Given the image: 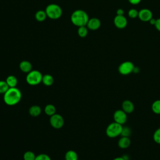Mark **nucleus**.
<instances>
[{"instance_id": "1", "label": "nucleus", "mask_w": 160, "mask_h": 160, "mask_svg": "<svg viewBox=\"0 0 160 160\" xmlns=\"http://www.w3.org/2000/svg\"><path fill=\"white\" fill-rule=\"evenodd\" d=\"M21 92L17 88H9L4 94V101L9 106H14L18 104L21 99Z\"/></svg>"}, {"instance_id": "2", "label": "nucleus", "mask_w": 160, "mask_h": 160, "mask_svg": "<svg viewBox=\"0 0 160 160\" xmlns=\"http://www.w3.org/2000/svg\"><path fill=\"white\" fill-rule=\"evenodd\" d=\"M89 18L88 14L83 10L78 9L74 11L71 16L72 23L78 27L86 26Z\"/></svg>"}, {"instance_id": "3", "label": "nucleus", "mask_w": 160, "mask_h": 160, "mask_svg": "<svg viewBox=\"0 0 160 160\" xmlns=\"http://www.w3.org/2000/svg\"><path fill=\"white\" fill-rule=\"evenodd\" d=\"M46 13L47 16L52 19H59L62 13L61 8L56 4H49L46 9Z\"/></svg>"}, {"instance_id": "4", "label": "nucleus", "mask_w": 160, "mask_h": 160, "mask_svg": "<svg viewBox=\"0 0 160 160\" xmlns=\"http://www.w3.org/2000/svg\"><path fill=\"white\" fill-rule=\"evenodd\" d=\"M122 125L113 122L110 123L106 129V135L110 138H114L121 135Z\"/></svg>"}, {"instance_id": "5", "label": "nucleus", "mask_w": 160, "mask_h": 160, "mask_svg": "<svg viewBox=\"0 0 160 160\" xmlns=\"http://www.w3.org/2000/svg\"><path fill=\"white\" fill-rule=\"evenodd\" d=\"M42 75L39 71L32 70L28 73L26 80L28 84L32 86H35L42 82Z\"/></svg>"}, {"instance_id": "6", "label": "nucleus", "mask_w": 160, "mask_h": 160, "mask_svg": "<svg viewBox=\"0 0 160 160\" xmlns=\"http://www.w3.org/2000/svg\"><path fill=\"white\" fill-rule=\"evenodd\" d=\"M134 66H135L131 61H126L122 62L118 67V72L124 76L128 75L133 72Z\"/></svg>"}, {"instance_id": "7", "label": "nucleus", "mask_w": 160, "mask_h": 160, "mask_svg": "<svg viewBox=\"0 0 160 160\" xmlns=\"http://www.w3.org/2000/svg\"><path fill=\"white\" fill-rule=\"evenodd\" d=\"M49 122L51 126L55 129L61 128L64 123V121L62 116L58 114H54L52 116H51L50 117Z\"/></svg>"}, {"instance_id": "8", "label": "nucleus", "mask_w": 160, "mask_h": 160, "mask_svg": "<svg viewBox=\"0 0 160 160\" xmlns=\"http://www.w3.org/2000/svg\"><path fill=\"white\" fill-rule=\"evenodd\" d=\"M113 119L114 122L123 125L125 124L128 119L127 113H126L122 109H118L115 111L113 114Z\"/></svg>"}, {"instance_id": "9", "label": "nucleus", "mask_w": 160, "mask_h": 160, "mask_svg": "<svg viewBox=\"0 0 160 160\" xmlns=\"http://www.w3.org/2000/svg\"><path fill=\"white\" fill-rule=\"evenodd\" d=\"M138 18L141 21L149 22L152 18V13L150 9L144 8L139 11Z\"/></svg>"}, {"instance_id": "10", "label": "nucleus", "mask_w": 160, "mask_h": 160, "mask_svg": "<svg viewBox=\"0 0 160 160\" xmlns=\"http://www.w3.org/2000/svg\"><path fill=\"white\" fill-rule=\"evenodd\" d=\"M114 24L118 29H124L128 24V20L124 15H116L114 18Z\"/></svg>"}, {"instance_id": "11", "label": "nucleus", "mask_w": 160, "mask_h": 160, "mask_svg": "<svg viewBox=\"0 0 160 160\" xmlns=\"http://www.w3.org/2000/svg\"><path fill=\"white\" fill-rule=\"evenodd\" d=\"M86 26L89 29H91L92 31L97 30L101 26V21L98 18H91L89 19Z\"/></svg>"}, {"instance_id": "12", "label": "nucleus", "mask_w": 160, "mask_h": 160, "mask_svg": "<svg viewBox=\"0 0 160 160\" xmlns=\"http://www.w3.org/2000/svg\"><path fill=\"white\" fill-rule=\"evenodd\" d=\"M122 109L127 114H130L133 112L134 109V105L133 102L128 99L124 100L122 103Z\"/></svg>"}, {"instance_id": "13", "label": "nucleus", "mask_w": 160, "mask_h": 160, "mask_svg": "<svg viewBox=\"0 0 160 160\" xmlns=\"http://www.w3.org/2000/svg\"><path fill=\"white\" fill-rule=\"evenodd\" d=\"M118 145L121 149H127L131 145V139L129 137L121 136L118 140Z\"/></svg>"}, {"instance_id": "14", "label": "nucleus", "mask_w": 160, "mask_h": 160, "mask_svg": "<svg viewBox=\"0 0 160 160\" xmlns=\"http://www.w3.org/2000/svg\"><path fill=\"white\" fill-rule=\"evenodd\" d=\"M19 68L22 72L28 73L32 71V64L28 61H22L19 64Z\"/></svg>"}, {"instance_id": "15", "label": "nucleus", "mask_w": 160, "mask_h": 160, "mask_svg": "<svg viewBox=\"0 0 160 160\" xmlns=\"http://www.w3.org/2000/svg\"><path fill=\"white\" fill-rule=\"evenodd\" d=\"M41 112V109L39 106L34 105L29 108V113L31 116L36 117L38 116Z\"/></svg>"}, {"instance_id": "16", "label": "nucleus", "mask_w": 160, "mask_h": 160, "mask_svg": "<svg viewBox=\"0 0 160 160\" xmlns=\"http://www.w3.org/2000/svg\"><path fill=\"white\" fill-rule=\"evenodd\" d=\"M42 82L47 86H51L54 82V78L50 74H45L42 76Z\"/></svg>"}, {"instance_id": "17", "label": "nucleus", "mask_w": 160, "mask_h": 160, "mask_svg": "<svg viewBox=\"0 0 160 160\" xmlns=\"http://www.w3.org/2000/svg\"><path fill=\"white\" fill-rule=\"evenodd\" d=\"M6 82L9 88H15L18 84V79L14 76L11 75L6 78Z\"/></svg>"}, {"instance_id": "18", "label": "nucleus", "mask_w": 160, "mask_h": 160, "mask_svg": "<svg viewBox=\"0 0 160 160\" xmlns=\"http://www.w3.org/2000/svg\"><path fill=\"white\" fill-rule=\"evenodd\" d=\"M44 112L46 113V114L48 115V116H52L53 114H56V108L54 105L52 104H48L45 106L44 108Z\"/></svg>"}, {"instance_id": "19", "label": "nucleus", "mask_w": 160, "mask_h": 160, "mask_svg": "<svg viewBox=\"0 0 160 160\" xmlns=\"http://www.w3.org/2000/svg\"><path fill=\"white\" fill-rule=\"evenodd\" d=\"M78 154L77 153L72 150H69L66 152L65 154L66 160H78Z\"/></svg>"}, {"instance_id": "20", "label": "nucleus", "mask_w": 160, "mask_h": 160, "mask_svg": "<svg viewBox=\"0 0 160 160\" xmlns=\"http://www.w3.org/2000/svg\"><path fill=\"white\" fill-rule=\"evenodd\" d=\"M47 17V14L46 13V11H44L42 10H39L38 12H36L35 14V18L38 21L42 22L44 21Z\"/></svg>"}, {"instance_id": "21", "label": "nucleus", "mask_w": 160, "mask_h": 160, "mask_svg": "<svg viewBox=\"0 0 160 160\" xmlns=\"http://www.w3.org/2000/svg\"><path fill=\"white\" fill-rule=\"evenodd\" d=\"M152 111L156 114H160V99L154 101L151 106Z\"/></svg>"}, {"instance_id": "22", "label": "nucleus", "mask_w": 160, "mask_h": 160, "mask_svg": "<svg viewBox=\"0 0 160 160\" xmlns=\"http://www.w3.org/2000/svg\"><path fill=\"white\" fill-rule=\"evenodd\" d=\"M88 28L86 26H80L78 30V34L81 38H85L88 33Z\"/></svg>"}, {"instance_id": "23", "label": "nucleus", "mask_w": 160, "mask_h": 160, "mask_svg": "<svg viewBox=\"0 0 160 160\" xmlns=\"http://www.w3.org/2000/svg\"><path fill=\"white\" fill-rule=\"evenodd\" d=\"M36 156L34 154L33 152L28 151L24 152L23 155V158L24 160H35Z\"/></svg>"}, {"instance_id": "24", "label": "nucleus", "mask_w": 160, "mask_h": 160, "mask_svg": "<svg viewBox=\"0 0 160 160\" xmlns=\"http://www.w3.org/2000/svg\"><path fill=\"white\" fill-rule=\"evenodd\" d=\"M9 88L6 81H0V94H4Z\"/></svg>"}, {"instance_id": "25", "label": "nucleus", "mask_w": 160, "mask_h": 160, "mask_svg": "<svg viewBox=\"0 0 160 160\" xmlns=\"http://www.w3.org/2000/svg\"><path fill=\"white\" fill-rule=\"evenodd\" d=\"M152 138H153L154 141L156 143L160 144V127L156 129V131L154 132Z\"/></svg>"}, {"instance_id": "26", "label": "nucleus", "mask_w": 160, "mask_h": 160, "mask_svg": "<svg viewBox=\"0 0 160 160\" xmlns=\"http://www.w3.org/2000/svg\"><path fill=\"white\" fill-rule=\"evenodd\" d=\"M131 134V129L128 126H122L121 136H125V137H129Z\"/></svg>"}, {"instance_id": "27", "label": "nucleus", "mask_w": 160, "mask_h": 160, "mask_svg": "<svg viewBox=\"0 0 160 160\" xmlns=\"http://www.w3.org/2000/svg\"><path fill=\"white\" fill-rule=\"evenodd\" d=\"M138 12H139V11H138L137 9H136L134 8H132L128 11V14L130 18L134 19V18H136L138 17Z\"/></svg>"}, {"instance_id": "28", "label": "nucleus", "mask_w": 160, "mask_h": 160, "mask_svg": "<svg viewBox=\"0 0 160 160\" xmlns=\"http://www.w3.org/2000/svg\"><path fill=\"white\" fill-rule=\"evenodd\" d=\"M35 160H51V159L48 154H39L36 156Z\"/></svg>"}, {"instance_id": "29", "label": "nucleus", "mask_w": 160, "mask_h": 160, "mask_svg": "<svg viewBox=\"0 0 160 160\" xmlns=\"http://www.w3.org/2000/svg\"><path fill=\"white\" fill-rule=\"evenodd\" d=\"M154 26L156 28V29L160 32V18L156 19V23L154 24Z\"/></svg>"}, {"instance_id": "30", "label": "nucleus", "mask_w": 160, "mask_h": 160, "mask_svg": "<svg viewBox=\"0 0 160 160\" xmlns=\"http://www.w3.org/2000/svg\"><path fill=\"white\" fill-rule=\"evenodd\" d=\"M124 14V10H123L122 9H121V8L118 9L117 10V11H116V14L118 15V16H123Z\"/></svg>"}, {"instance_id": "31", "label": "nucleus", "mask_w": 160, "mask_h": 160, "mask_svg": "<svg viewBox=\"0 0 160 160\" xmlns=\"http://www.w3.org/2000/svg\"><path fill=\"white\" fill-rule=\"evenodd\" d=\"M129 2H130L131 4H133V5H136V4H138L141 1V0H128Z\"/></svg>"}, {"instance_id": "32", "label": "nucleus", "mask_w": 160, "mask_h": 160, "mask_svg": "<svg viewBox=\"0 0 160 160\" xmlns=\"http://www.w3.org/2000/svg\"><path fill=\"white\" fill-rule=\"evenodd\" d=\"M156 19H154L153 18H152L151 19H150V21H149V22L151 24V25H153V26H154V24H155V23H156Z\"/></svg>"}, {"instance_id": "33", "label": "nucleus", "mask_w": 160, "mask_h": 160, "mask_svg": "<svg viewBox=\"0 0 160 160\" xmlns=\"http://www.w3.org/2000/svg\"><path fill=\"white\" fill-rule=\"evenodd\" d=\"M139 71V68L137 67V66H134V70H133V72H134V73H138Z\"/></svg>"}, {"instance_id": "34", "label": "nucleus", "mask_w": 160, "mask_h": 160, "mask_svg": "<svg viewBox=\"0 0 160 160\" xmlns=\"http://www.w3.org/2000/svg\"><path fill=\"white\" fill-rule=\"evenodd\" d=\"M122 158L124 159V160H129V157L127 155V154H124L122 156Z\"/></svg>"}, {"instance_id": "35", "label": "nucleus", "mask_w": 160, "mask_h": 160, "mask_svg": "<svg viewBox=\"0 0 160 160\" xmlns=\"http://www.w3.org/2000/svg\"><path fill=\"white\" fill-rule=\"evenodd\" d=\"M113 160H124L122 157H116Z\"/></svg>"}]
</instances>
